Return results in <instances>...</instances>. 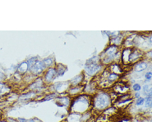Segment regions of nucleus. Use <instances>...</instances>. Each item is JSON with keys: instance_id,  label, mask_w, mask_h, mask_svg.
<instances>
[{"instance_id": "4be33fe9", "label": "nucleus", "mask_w": 152, "mask_h": 122, "mask_svg": "<svg viewBox=\"0 0 152 122\" xmlns=\"http://www.w3.org/2000/svg\"><path fill=\"white\" fill-rule=\"evenodd\" d=\"M118 78H119L118 74H116L114 73H110L109 75L106 77V80L110 83H114L115 81L118 79Z\"/></svg>"}, {"instance_id": "a878e982", "label": "nucleus", "mask_w": 152, "mask_h": 122, "mask_svg": "<svg viewBox=\"0 0 152 122\" xmlns=\"http://www.w3.org/2000/svg\"><path fill=\"white\" fill-rule=\"evenodd\" d=\"M143 104H144V97H141L137 99V101H136L137 107H141V106H143Z\"/></svg>"}, {"instance_id": "2eb2a0df", "label": "nucleus", "mask_w": 152, "mask_h": 122, "mask_svg": "<svg viewBox=\"0 0 152 122\" xmlns=\"http://www.w3.org/2000/svg\"><path fill=\"white\" fill-rule=\"evenodd\" d=\"M43 65L45 66V69H48V68H52L54 64H55V60H54V59L52 57H48L45 59V60H43Z\"/></svg>"}, {"instance_id": "c756f323", "label": "nucleus", "mask_w": 152, "mask_h": 122, "mask_svg": "<svg viewBox=\"0 0 152 122\" xmlns=\"http://www.w3.org/2000/svg\"><path fill=\"white\" fill-rule=\"evenodd\" d=\"M0 122H8L7 121V119H6V120H5V119H1V120H0Z\"/></svg>"}, {"instance_id": "c85d7f7f", "label": "nucleus", "mask_w": 152, "mask_h": 122, "mask_svg": "<svg viewBox=\"0 0 152 122\" xmlns=\"http://www.w3.org/2000/svg\"><path fill=\"white\" fill-rule=\"evenodd\" d=\"M134 97L136 98V99H138L139 97H141V93H140V92H138V93H135Z\"/></svg>"}, {"instance_id": "f3484780", "label": "nucleus", "mask_w": 152, "mask_h": 122, "mask_svg": "<svg viewBox=\"0 0 152 122\" xmlns=\"http://www.w3.org/2000/svg\"><path fill=\"white\" fill-rule=\"evenodd\" d=\"M29 70V66L28 64L26 61H24L21 63L20 65H18V72L20 73H25L26 72H27Z\"/></svg>"}, {"instance_id": "7ed1b4c3", "label": "nucleus", "mask_w": 152, "mask_h": 122, "mask_svg": "<svg viewBox=\"0 0 152 122\" xmlns=\"http://www.w3.org/2000/svg\"><path fill=\"white\" fill-rule=\"evenodd\" d=\"M118 46H113V45H110V46L107 48L106 50L103 52L101 57L99 58V60L102 61L103 64H109L111 63L112 61L115 60L117 55L118 54Z\"/></svg>"}, {"instance_id": "f257e3e1", "label": "nucleus", "mask_w": 152, "mask_h": 122, "mask_svg": "<svg viewBox=\"0 0 152 122\" xmlns=\"http://www.w3.org/2000/svg\"><path fill=\"white\" fill-rule=\"evenodd\" d=\"M91 111V96L86 93H81L72 97L69 111L83 114L86 111Z\"/></svg>"}, {"instance_id": "393cba45", "label": "nucleus", "mask_w": 152, "mask_h": 122, "mask_svg": "<svg viewBox=\"0 0 152 122\" xmlns=\"http://www.w3.org/2000/svg\"><path fill=\"white\" fill-rule=\"evenodd\" d=\"M132 90L134 91L135 93H138L142 90V86L140 83H134L132 85Z\"/></svg>"}, {"instance_id": "aec40b11", "label": "nucleus", "mask_w": 152, "mask_h": 122, "mask_svg": "<svg viewBox=\"0 0 152 122\" xmlns=\"http://www.w3.org/2000/svg\"><path fill=\"white\" fill-rule=\"evenodd\" d=\"M142 93L143 94L145 95V97H147V96H152V93H151V90H152V87H151V84H145L143 87H142Z\"/></svg>"}, {"instance_id": "39448f33", "label": "nucleus", "mask_w": 152, "mask_h": 122, "mask_svg": "<svg viewBox=\"0 0 152 122\" xmlns=\"http://www.w3.org/2000/svg\"><path fill=\"white\" fill-rule=\"evenodd\" d=\"M102 68V64L99 63H86L85 65V73L89 76H94Z\"/></svg>"}, {"instance_id": "423d86ee", "label": "nucleus", "mask_w": 152, "mask_h": 122, "mask_svg": "<svg viewBox=\"0 0 152 122\" xmlns=\"http://www.w3.org/2000/svg\"><path fill=\"white\" fill-rule=\"evenodd\" d=\"M55 100V103L58 107H67L69 109L70 104H71L72 101V97L68 95L66 96H63L62 95H58V97L54 99Z\"/></svg>"}, {"instance_id": "9d476101", "label": "nucleus", "mask_w": 152, "mask_h": 122, "mask_svg": "<svg viewBox=\"0 0 152 122\" xmlns=\"http://www.w3.org/2000/svg\"><path fill=\"white\" fill-rule=\"evenodd\" d=\"M38 94L39 93H37L35 91H29L26 93H24L21 95V96H19L18 98H19V100L21 101H30L36 98Z\"/></svg>"}, {"instance_id": "f03ea898", "label": "nucleus", "mask_w": 152, "mask_h": 122, "mask_svg": "<svg viewBox=\"0 0 152 122\" xmlns=\"http://www.w3.org/2000/svg\"><path fill=\"white\" fill-rule=\"evenodd\" d=\"M113 104V97L110 93L100 91L91 97V110L97 112H103Z\"/></svg>"}, {"instance_id": "b1692460", "label": "nucleus", "mask_w": 152, "mask_h": 122, "mask_svg": "<svg viewBox=\"0 0 152 122\" xmlns=\"http://www.w3.org/2000/svg\"><path fill=\"white\" fill-rule=\"evenodd\" d=\"M144 107L146 109L151 108L152 106V96H147L144 97Z\"/></svg>"}, {"instance_id": "bb28decb", "label": "nucleus", "mask_w": 152, "mask_h": 122, "mask_svg": "<svg viewBox=\"0 0 152 122\" xmlns=\"http://www.w3.org/2000/svg\"><path fill=\"white\" fill-rule=\"evenodd\" d=\"M151 77H152V73L151 71H149L145 74V79L146 81H151Z\"/></svg>"}, {"instance_id": "1a4fd4ad", "label": "nucleus", "mask_w": 152, "mask_h": 122, "mask_svg": "<svg viewBox=\"0 0 152 122\" xmlns=\"http://www.w3.org/2000/svg\"><path fill=\"white\" fill-rule=\"evenodd\" d=\"M83 90H84V87L81 85L76 87H70L69 89L67 90V94L71 97H74L79 95V94H81V92H83Z\"/></svg>"}, {"instance_id": "0eeeda50", "label": "nucleus", "mask_w": 152, "mask_h": 122, "mask_svg": "<svg viewBox=\"0 0 152 122\" xmlns=\"http://www.w3.org/2000/svg\"><path fill=\"white\" fill-rule=\"evenodd\" d=\"M57 78V73L56 69L54 67L50 68L47 69V71L45 73V76H44V82L48 85H51V83H53Z\"/></svg>"}, {"instance_id": "dca6fc26", "label": "nucleus", "mask_w": 152, "mask_h": 122, "mask_svg": "<svg viewBox=\"0 0 152 122\" xmlns=\"http://www.w3.org/2000/svg\"><path fill=\"white\" fill-rule=\"evenodd\" d=\"M55 69H56V73H57V78L58 77H60V76H63L67 72V67H65L64 65L62 64H59V65H57L55 67Z\"/></svg>"}, {"instance_id": "a211bd4d", "label": "nucleus", "mask_w": 152, "mask_h": 122, "mask_svg": "<svg viewBox=\"0 0 152 122\" xmlns=\"http://www.w3.org/2000/svg\"><path fill=\"white\" fill-rule=\"evenodd\" d=\"M11 88L7 86V84L0 82V97H3L4 95L7 94L10 92Z\"/></svg>"}, {"instance_id": "f8f14e48", "label": "nucleus", "mask_w": 152, "mask_h": 122, "mask_svg": "<svg viewBox=\"0 0 152 122\" xmlns=\"http://www.w3.org/2000/svg\"><path fill=\"white\" fill-rule=\"evenodd\" d=\"M148 62L147 61H141V62H138L134 66V70L136 72L140 73L142 72V71H144L145 70L146 68H148Z\"/></svg>"}, {"instance_id": "412c9836", "label": "nucleus", "mask_w": 152, "mask_h": 122, "mask_svg": "<svg viewBox=\"0 0 152 122\" xmlns=\"http://www.w3.org/2000/svg\"><path fill=\"white\" fill-rule=\"evenodd\" d=\"M110 68H111V73H114L116 74L121 73H123V69L121 68L120 65L118 64H113V65H110Z\"/></svg>"}, {"instance_id": "ddd939ff", "label": "nucleus", "mask_w": 152, "mask_h": 122, "mask_svg": "<svg viewBox=\"0 0 152 122\" xmlns=\"http://www.w3.org/2000/svg\"><path fill=\"white\" fill-rule=\"evenodd\" d=\"M81 114L70 112L69 115H67V122H81Z\"/></svg>"}, {"instance_id": "5701e85b", "label": "nucleus", "mask_w": 152, "mask_h": 122, "mask_svg": "<svg viewBox=\"0 0 152 122\" xmlns=\"http://www.w3.org/2000/svg\"><path fill=\"white\" fill-rule=\"evenodd\" d=\"M57 97H58V94L57 93H50L47 94L46 96H45L42 100H40L39 101L42 102V101H48L53 100V99H55Z\"/></svg>"}, {"instance_id": "4468645a", "label": "nucleus", "mask_w": 152, "mask_h": 122, "mask_svg": "<svg viewBox=\"0 0 152 122\" xmlns=\"http://www.w3.org/2000/svg\"><path fill=\"white\" fill-rule=\"evenodd\" d=\"M84 77V74L83 73H81L80 75L76 76L75 78L72 79L71 81H69V83H70V85L71 87H76V86H80L81 85V83H82V81H83V78Z\"/></svg>"}, {"instance_id": "6ab92c4d", "label": "nucleus", "mask_w": 152, "mask_h": 122, "mask_svg": "<svg viewBox=\"0 0 152 122\" xmlns=\"http://www.w3.org/2000/svg\"><path fill=\"white\" fill-rule=\"evenodd\" d=\"M123 41V36L121 35H117V36H114L113 37H111V43L113 46H118Z\"/></svg>"}, {"instance_id": "6e6552de", "label": "nucleus", "mask_w": 152, "mask_h": 122, "mask_svg": "<svg viewBox=\"0 0 152 122\" xmlns=\"http://www.w3.org/2000/svg\"><path fill=\"white\" fill-rule=\"evenodd\" d=\"M29 70L34 75H39L42 73H44V71L45 70V66L43 65L42 60H38L36 61L31 67H30Z\"/></svg>"}, {"instance_id": "20e7f679", "label": "nucleus", "mask_w": 152, "mask_h": 122, "mask_svg": "<svg viewBox=\"0 0 152 122\" xmlns=\"http://www.w3.org/2000/svg\"><path fill=\"white\" fill-rule=\"evenodd\" d=\"M50 87L52 88L51 89V93H55L58 95V94H62L67 93V90L69 89V87H71L69 82H58V83H53L50 85Z\"/></svg>"}, {"instance_id": "cd10ccee", "label": "nucleus", "mask_w": 152, "mask_h": 122, "mask_svg": "<svg viewBox=\"0 0 152 122\" xmlns=\"http://www.w3.org/2000/svg\"><path fill=\"white\" fill-rule=\"evenodd\" d=\"M27 122H42L40 120H39L38 118L36 117H34V118H31V119H27Z\"/></svg>"}, {"instance_id": "9b49d317", "label": "nucleus", "mask_w": 152, "mask_h": 122, "mask_svg": "<svg viewBox=\"0 0 152 122\" xmlns=\"http://www.w3.org/2000/svg\"><path fill=\"white\" fill-rule=\"evenodd\" d=\"M142 52L138 49H135V50H132L131 54L129 56V62H135V61L138 60L139 59L142 57Z\"/></svg>"}]
</instances>
